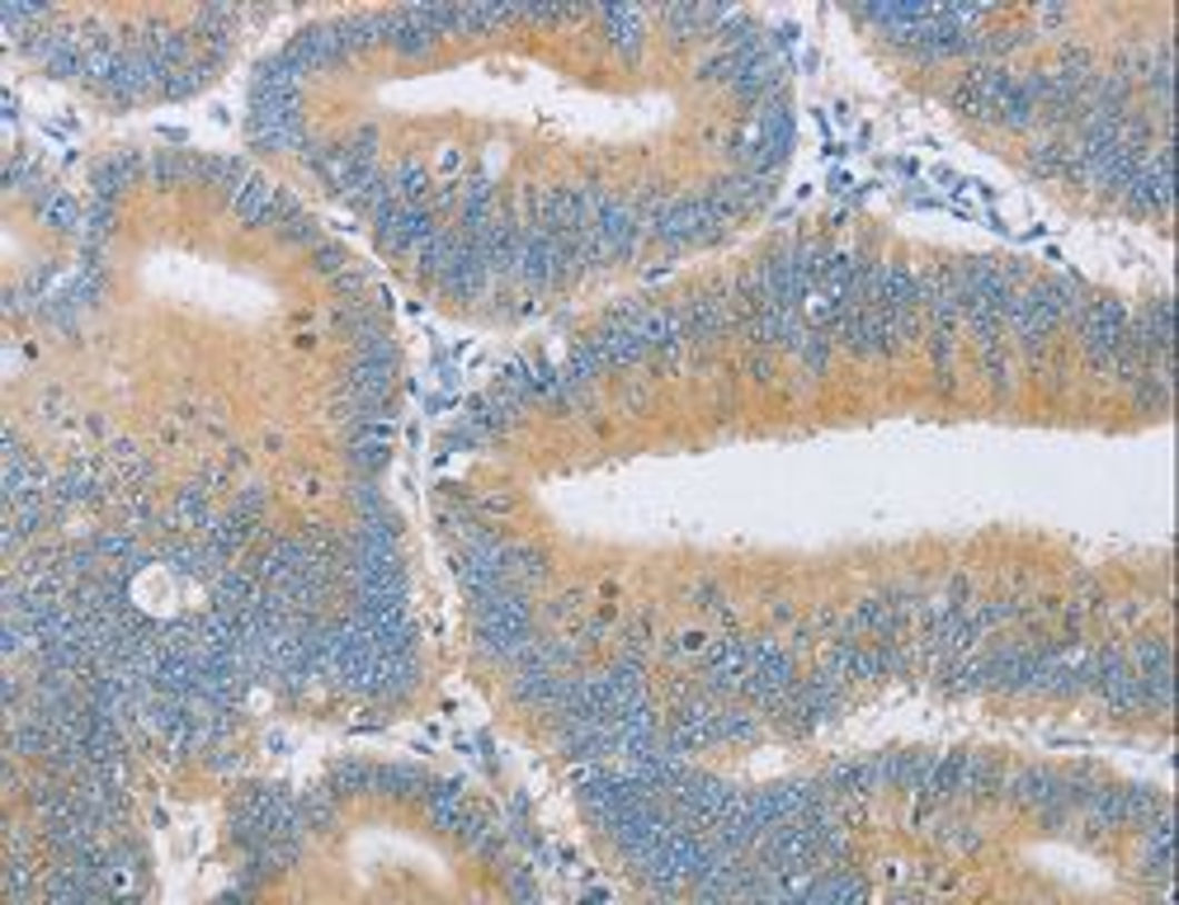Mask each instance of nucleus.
Segmentation results:
<instances>
[{
  "label": "nucleus",
  "mask_w": 1179,
  "mask_h": 905,
  "mask_svg": "<svg viewBox=\"0 0 1179 905\" xmlns=\"http://www.w3.org/2000/svg\"><path fill=\"white\" fill-rule=\"evenodd\" d=\"M1076 330H1080V349H1086V364L1094 372H1113V354H1118V340H1123L1128 330V307L1118 298H1090L1086 311L1076 317Z\"/></svg>",
  "instance_id": "f257e3e1"
},
{
  "label": "nucleus",
  "mask_w": 1179,
  "mask_h": 905,
  "mask_svg": "<svg viewBox=\"0 0 1179 905\" xmlns=\"http://www.w3.org/2000/svg\"><path fill=\"white\" fill-rule=\"evenodd\" d=\"M293 208H298V203H293L284 189H274L269 180H250V185L231 199V212H236V218H241L246 227H279Z\"/></svg>",
  "instance_id": "f03ea898"
},
{
  "label": "nucleus",
  "mask_w": 1179,
  "mask_h": 905,
  "mask_svg": "<svg viewBox=\"0 0 1179 905\" xmlns=\"http://www.w3.org/2000/svg\"><path fill=\"white\" fill-rule=\"evenodd\" d=\"M416 684H420V660H416V652H406V656H378V665H373L368 698L402 703V698L416 694Z\"/></svg>",
  "instance_id": "7ed1b4c3"
},
{
  "label": "nucleus",
  "mask_w": 1179,
  "mask_h": 905,
  "mask_svg": "<svg viewBox=\"0 0 1179 905\" xmlns=\"http://www.w3.org/2000/svg\"><path fill=\"white\" fill-rule=\"evenodd\" d=\"M1000 788H1005V764H1000L995 755H962V778H958V797L953 802L981 806V802H995Z\"/></svg>",
  "instance_id": "20e7f679"
},
{
  "label": "nucleus",
  "mask_w": 1179,
  "mask_h": 905,
  "mask_svg": "<svg viewBox=\"0 0 1179 905\" xmlns=\"http://www.w3.org/2000/svg\"><path fill=\"white\" fill-rule=\"evenodd\" d=\"M147 175V156H137V151H118L109 156V161L90 175V199H100V203H113L123 189H132L137 180Z\"/></svg>",
  "instance_id": "39448f33"
},
{
  "label": "nucleus",
  "mask_w": 1179,
  "mask_h": 905,
  "mask_svg": "<svg viewBox=\"0 0 1179 905\" xmlns=\"http://www.w3.org/2000/svg\"><path fill=\"white\" fill-rule=\"evenodd\" d=\"M590 340H595V349L604 354V364H608V368H633V364H642V359H652V349H646V340L637 336V330L614 326V321H604Z\"/></svg>",
  "instance_id": "423d86ee"
},
{
  "label": "nucleus",
  "mask_w": 1179,
  "mask_h": 905,
  "mask_svg": "<svg viewBox=\"0 0 1179 905\" xmlns=\"http://www.w3.org/2000/svg\"><path fill=\"white\" fill-rule=\"evenodd\" d=\"M429 793V778L420 769H410V764H383V769H373V788L368 797H397V802H425Z\"/></svg>",
  "instance_id": "0eeeda50"
},
{
  "label": "nucleus",
  "mask_w": 1179,
  "mask_h": 905,
  "mask_svg": "<svg viewBox=\"0 0 1179 905\" xmlns=\"http://www.w3.org/2000/svg\"><path fill=\"white\" fill-rule=\"evenodd\" d=\"M713 736L726 740V745L760 740V713L751 703H741V698H726V703L713 707Z\"/></svg>",
  "instance_id": "6e6552de"
},
{
  "label": "nucleus",
  "mask_w": 1179,
  "mask_h": 905,
  "mask_svg": "<svg viewBox=\"0 0 1179 905\" xmlns=\"http://www.w3.org/2000/svg\"><path fill=\"white\" fill-rule=\"evenodd\" d=\"M505 580L534 595V589L547 580V553L534 543H509L505 547Z\"/></svg>",
  "instance_id": "1a4fd4ad"
},
{
  "label": "nucleus",
  "mask_w": 1179,
  "mask_h": 905,
  "mask_svg": "<svg viewBox=\"0 0 1179 905\" xmlns=\"http://www.w3.org/2000/svg\"><path fill=\"white\" fill-rule=\"evenodd\" d=\"M600 19L608 24V43H614L627 57V62H637V57H642V33H646L642 10H633V6H604Z\"/></svg>",
  "instance_id": "9d476101"
},
{
  "label": "nucleus",
  "mask_w": 1179,
  "mask_h": 905,
  "mask_svg": "<svg viewBox=\"0 0 1179 905\" xmlns=\"http://www.w3.org/2000/svg\"><path fill=\"white\" fill-rule=\"evenodd\" d=\"M170 524H175V528H208V524H212L208 481H189V486H180V490H175Z\"/></svg>",
  "instance_id": "9b49d317"
},
{
  "label": "nucleus",
  "mask_w": 1179,
  "mask_h": 905,
  "mask_svg": "<svg viewBox=\"0 0 1179 905\" xmlns=\"http://www.w3.org/2000/svg\"><path fill=\"white\" fill-rule=\"evenodd\" d=\"M1067 170V137H1038L1029 147V175L1038 180H1057Z\"/></svg>",
  "instance_id": "f8f14e48"
},
{
  "label": "nucleus",
  "mask_w": 1179,
  "mask_h": 905,
  "mask_svg": "<svg viewBox=\"0 0 1179 905\" xmlns=\"http://www.w3.org/2000/svg\"><path fill=\"white\" fill-rule=\"evenodd\" d=\"M1123 793V825H1132V831H1142L1147 821H1156L1166 812V802L1156 797V788H1137V783H1128V788H1118Z\"/></svg>",
  "instance_id": "ddd939ff"
},
{
  "label": "nucleus",
  "mask_w": 1179,
  "mask_h": 905,
  "mask_svg": "<svg viewBox=\"0 0 1179 905\" xmlns=\"http://www.w3.org/2000/svg\"><path fill=\"white\" fill-rule=\"evenodd\" d=\"M326 788L336 793V797H368V788H373V769H368V764H359V759H340L336 769H330Z\"/></svg>",
  "instance_id": "4468645a"
},
{
  "label": "nucleus",
  "mask_w": 1179,
  "mask_h": 905,
  "mask_svg": "<svg viewBox=\"0 0 1179 905\" xmlns=\"http://www.w3.org/2000/svg\"><path fill=\"white\" fill-rule=\"evenodd\" d=\"M336 793L330 788H311V793H303L298 797V812H303V825L307 831H330V825H336Z\"/></svg>",
  "instance_id": "2eb2a0df"
},
{
  "label": "nucleus",
  "mask_w": 1179,
  "mask_h": 905,
  "mask_svg": "<svg viewBox=\"0 0 1179 905\" xmlns=\"http://www.w3.org/2000/svg\"><path fill=\"white\" fill-rule=\"evenodd\" d=\"M1123 652H1128L1132 670H1156V665H1170V637L1147 633V637H1137L1132 646H1123Z\"/></svg>",
  "instance_id": "dca6fc26"
},
{
  "label": "nucleus",
  "mask_w": 1179,
  "mask_h": 905,
  "mask_svg": "<svg viewBox=\"0 0 1179 905\" xmlns=\"http://www.w3.org/2000/svg\"><path fill=\"white\" fill-rule=\"evenodd\" d=\"M279 241L284 246H303V250H317L321 246V231H317V222H311L303 208H293L288 218L279 222Z\"/></svg>",
  "instance_id": "f3484780"
},
{
  "label": "nucleus",
  "mask_w": 1179,
  "mask_h": 905,
  "mask_svg": "<svg viewBox=\"0 0 1179 905\" xmlns=\"http://www.w3.org/2000/svg\"><path fill=\"white\" fill-rule=\"evenodd\" d=\"M345 500L354 505V515H378V509H387V496L378 490V477H354L349 490H345Z\"/></svg>",
  "instance_id": "a211bd4d"
},
{
  "label": "nucleus",
  "mask_w": 1179,
  "mask_h": 905,
  "mask_svg": "<svg viewBox=\"0 0 1179 905\" xmlns=\"http://www.w3.org/2000/svg\"><path fill=\"white\" fill-rule=\"evenodd\" d=\"M265 509H269V490H265V486H246V490H236L231 515H241V519H250V524H265Z\"/></svg>",
  "instance_id": "6ab92c4d"
},
{
  "label": "nucleus",
  "mask_w": 1179,
  "mask_h": 905,
  "mask_svg": "<svg viewBox=\"0 0 1179 905\" xmlns=\"http://www.w3.org/2000/svg\"><path fill=\"white\" fill-rule=\"evenodd\" d=\"M311 269L321 274V279H340V274L349 269V260H345V250L340 246H330V241H321L317 250H311Z\"/></svg>",
  "instance_id": "aec40b11"
},
{
  "label": "nucleus",
  "mask_w": 1179,
  "mask_h": 905,
  "mask_svg": "<svg viewBox=\"0 0 1179 905\" xmlns=\"http://www.w3.org/2000/svg\"><path fill=\"white\" fill-rule=\"evenodd\" d=\"M745 378H755L760 387L774 382V354L770 349H751L745 354Z\"/></svg>",
  "instance_id": "412c9836"
},
{
  "label": "nucleus",
  "mask_w": 1179,
  "mask_h": 905,
  "mask_svg": "<svg viewBox=\"0 0 1179 905\" xmlns=\"http://www.w3.org/2000/svg\"><path fill=\"white\" fill-rule=\"evenodd\" d=\"M505 887H509V896H519V901H534V896H538L534 877H528L524 868H509V873H505Z\"/></svg>",
  "instance_id": "4be33fe9"
}]
</instances>
